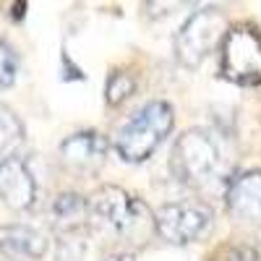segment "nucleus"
I'll use <instances>...</instances> for the list:
<instances>
[{
    "label": "nucleus",
    "instance_id": "1",
    "mask_svg": "<svg viewBox=\"0 0 261 261\" xmlns=\"http://www.w3.org/2000/svg\"><path fill=\"white\" fill-rule=\"evenodd\" d=\"M89 220L107 235H115L125 243L141 246L154 230V214L136 196L118 186H102L89 199Z\"/></svg>",
    "mask_w": 261,
    "mask_h": 261
},
{
    "label": "nucleus",
    "instance_id": "2",
    "mask_svg": "<svg viewBox=\"0 0 261 261\" xmlns=\"http://www.w3.org/2000/svg\"><path fill=\"white\" fill-rule=\"evenodd\" d=\"M172 123H175V113H172V107L165 99L146 102L115 134L118 157L128 165L146 162L160 149V144L167 139V134L172 130Z\"/></svg>",
    "mask_w": 261,
    "mask_h": 261
},
{
    "label": "nucleus",
    "instance_id": "3",
    "mask_svg": "<svg viewBox=\"0 0 261 261\" xmlns=\"http://www.w3.org/2000/svg\"><path fill=\"white\" fill-rule=\"evenodd\" d=\"M220 167V144L206 128H191L172 144L170 172L188 188H201L214 180Z\"/></svg>",
    "mask_w": 261,
    "mask_h": 261
},
{
    "label": "nucleus",
    "instance_id": "4",
    "mask_svg": "<svg viewBox=\"0 0 261 261\" xmlns=\"http://www.w3.org/2000/svg\"><path fill=\"white\" fill-rule=\"evenodd\" d=\"M230 32L227 16L220 8H201L186 18V24L178 29L172 39V50L180 65L199 68V65L222 45L225 34Z\"/></svg>",
    "mask_w": 261,
    "mask_h": 261
},
{
    "label": "nucleus",
    "instance_id": "5",
    "mask_svg": "<svg viewBox=\"0 0 261 261\" xmlns=\"http://www.w3.org/2000/svg\"><path fill=\"white\" fill-rule=\"evenodd\" d=\"M220 73L241 86L261 84V34L251 27H230L220 45Z\"/></svg>",
    "mask_w": 261,
    "mask_h": 261
},
{
    "label": "nucleus",
    "instance_id": "6",
    "mask_svg": "<svg viewBox=\"0 0 261 261\" xmlns=\"http://www.w3.org/2000/svg\"><path fill=\"white\" fill-rule=\"evenodd\" d=\"M214 222V212L201 201H172L154 212L157 235L167 243L186 246L199 241Z\"/></svg>",
    "mask_w": 261,
    "mask_h": 261
},
{
    "label": "nucleus",
    "instance_id": "7",
    "mask_svg": "<svg viewBox=\"0 0 261 261\" xmlns=\"http://www.w3.org/2000/svg\"><path fill=\"white\" fill-rule=\"evenodd\" d=\"M227 209L235 222L261 230V170H246L230 180Z\"/></svg>",
    "mask_w": 261,
    "mask_h": 261
},
{
    "label": "nucleus",
    "instance_id": "8",
    "mask_svg": "<svg viewBox=\"0 0 261 261\" xmlns=\"http://www.w3.org/2000/svg\"><path fill=\"white\" fill-rule=\"evenodd\" d=\"M0 199L6 206L24 212L34 206L37 199V180L32 175V170L27 167L24 160L11 157L8 162L0 165Z\"/></svg>",
    "mask_w": 261,
    "mask_h": 261
},
{
    "label": "nucleus",
    "instance_id": "9",
    "mask_svg": "<svg viewBox=\"0 0 261 261\" xmlns=\"http://www.w3.org/2000/svg\"><path fill=\"white\" fill-rule=\"evenodd\" d=\"M107 146L110 144H107V139L102 134H97V130H81V134H73L60 144V157L73 170L92 172L105 162Z\"/></svg>",
    "mask_w": 261,
    "mask_h": 261
},
{
    "label": "nucleus",
    "instance_id": "10",
    "mask_svg": "<svg viewBox=\"0 0 261 261\" xmlns=\"http://www.w3.org/2000/svg\"><path fill=\"white\" fill-rule=\"evenodd\" d=\"M0 248L16 258L39 261L47 253V238L27 225H6L0 227Z\"/></svg>",
    "mask_w": 261,
    "mask_h": 261
},
{
    "label": "nucleus",
    "instance_id": "11",
    "mask_svg": "<svg viewBox=\"0 0 261 261\" xmlns=\"http://www.w3.org/2000/svg\"><path fill=\"white\" fill-rule=\"evenodd\" d=\"M50 217L60 232H76L89 222V201L79 193H60L53 201Z\"/></svg>",
    "mask_w": 261,
    "mask_h": 261
},
{
    "label": "nucleus",
    "instance_id": "12",
    "mask_svg": "<svg viewBox=\"0 0 261 261\" xmlns=\"http://www.w3.org/2000/svg\"><path fill=\"white\" fill-rule=\"evenodd\" d=\"M134 89H136L134 73H128V71H115V73H110V79H107L105 99H107V105L118 107V105H123L130 94H134Z\"/></svg>",
    "mask_w": 261,
    "mask_h": 261
},
{
    "label": "nucleus",
    "instance_id": "13",
    "mask_svg": "<svg viewBox=\"0 0 261 261\" xmlns=\"http://www.w3.org/2000/svg\"><path fill=\"white\" fill-rule=\"evenodd\" d=\"M21 141V125L13 115L0 113V165L11 160V151Z\"/></svg>",
    "mask_w": 261,
    "mask_h": 261
},
{
    "label": "nucleus",
    "instance_id": "14",
    "mask_svg": "<svg viewBox=\"0 0 261 261\" xmlns=\"http://www.w3.org/2000/svg\"><path fill=\"white\" fill-rule=\"evenodd\" d=\"M212 261H258V251L248 243H225L212 253Z\"/></svg>",
    "mask_w": 261,
    "mask_h": 261
},
{
    "label": "nucleus",
    "instance_id": "15",
    "mask_svg": "<svg viewBox=\"0 0 261 261\" xmlns=\"http://www.w3.org/2000/svg\"><path fill=\"white\" fill-rule=\"evenodd\" d=\"M16 73H18V58L6 42H0V89H8L16 81Z\"/></svg>",
    "mask_w": 261,
    "mask_h": 261
},
{
    "label": "nucleus",
    "instance_id": "16",
    "mask_svg": "<svg viewBox=\"0 0 261 261\" xmlns=\"http://www.w3.org/2000/svg\"><path fill=\"white\" fill-rule=\"evenodd\" d=\"M102 261H134V256L130 253H110V256H105Z\"/></svg>",
    "mask_w": 261,
    "mask_h": 261
}]
</instances>
